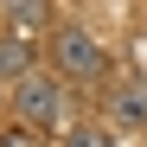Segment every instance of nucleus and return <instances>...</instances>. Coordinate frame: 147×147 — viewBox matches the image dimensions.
I'll return each instance as SVG.
<instances>
[{"label": "nucleus", "mask_w": 147, "mask_h": 147, "mask_svg": "<svg viewBox=\"0 0 147 147\" xmlns=\"http://www.w3.org/2000/svg\"><path fill=\"white\" fill-rule=\"evenodd\" d=\"M0 7H7V0H0Z\"/></svg>", "instance_id": "obj_9"}, {"label": "nucleus", "mask_w": 147, "mask_h": 147, "mask_svg": "<svg viewBox=\"0 0 147 147\" xmlns=\"http://www.w3.org/2000/svg\"><path fill=\"white\" fill-rule=\"evenodd\" d=\"M109 121L121 128H147V77H128L109 90Z\"/></svg>", "instance_id": "obj_3"}, {"label": "nucleus", "mask_w": 147, "mask_h": 147, "mask_svg": "<svg viewBox=\"0 0 147 147\" xmlns=\"http://www.w3.org/2000/svg\"><path fill=\"white\" fill-rule=\"evenodd\" d=\"M64 147H109V134H102V128H70Z\"/></svg>", "instance_id": "obj_5"}, {"label": "nucleus", "mask_w": 147, "mask_h": 147, "mask_svg": "<svg viewBox=\"0 0 147 147\" xmlns=\"http://www.w3.org/2000/svg\"><path fill=\"white\" fill-rule=\"evenodd\" d=\"M13 109H19V121H26V128L51 134V128H64V121H70V96H64L58 77L26 70V77H19V90H13Z\"/></svg>", "instance_id": "obj_1"}, {"label": "nucleus", "mask_w": 147, "mask_h": 147, "mask_svg": "<svg viewBox=\"0 0 147 147\" xmlns=\"http://www.w3.org/2000/svg\"><path fill=\"white\" fill-rule=\"evenodd\" d=\"M0 147H38V141H32V128H13V134H0Z\"/></svg>", "instance_id": "obj_7"}, {"label": "nucleus", "mask_w": 147, "mask_h": 147, "mask_svg": "<svg viewBox=\"0 0 147 147\" xmlns=\"http://www.w3.org/2000/svg\"><path fill=\"white\" fill-rule=\"evenodd\" d=\"M51 58L70 70V77H102V70H109V51H102L90 32H77V26H64V32L51 38Z\"/></svg>", "instance_id": "obj_2"}, {"label": "nucleus", "mask_w": 147, "mask_h": 147, "mask_svg": "<svg viewBox=\"0 0 147 147\" xmlns=\"http://www.w3.org/2000/svg\"><path fill=\"white\" fill-rule=\"evenodd\" d=\"M19 26H45V0H7Z\"/></svg>", "instance_id": "obj_4"}, {"label": "nucleus", "mask_w": 147, "mask_h": 147, "mask_svg": "<svg viewBox=\"0 0 147 147\" xmlns=\"http://www.w3.org/2000/svg\"><path fill=\"white\" fill-rule=\"evenodd\" d=\"M134 64H141V77H147V38H141V45H134Z\"/></svg>", "instance_id": "obj_8"}, {"label": "nucleus", "mask_w": 147, "mask_h": 147, "mask_svg": "<svg viewBox=\"0 0 147 147\" xmlns=\"http://www.w3.org/2000/svg\"><path fill=\"white\" fill-rule=\"evenodd\" d=\"M0 70H19V77H26V45H13V38L0 45Z\"/></svg>", "instance_id": "obj_6"}]
</instances>
